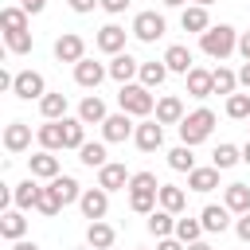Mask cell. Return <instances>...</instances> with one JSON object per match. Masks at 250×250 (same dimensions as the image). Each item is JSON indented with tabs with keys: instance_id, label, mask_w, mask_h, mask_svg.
<instances>
[{
	"instance_id": "cell-1",
	"label": "cell",
	"mask_w": 250,
	"mask_h": 250,
	"mask_svg": "<svg viewBox=\"0 0 250 250\" xmlns=\"http://www.w3.org/2000/svg\"><path fill=\"white\" fill-rule=\"evenodd\" d=\"M160 203V184H156V172H133L129 180V207L137 215H152Z\"/></svg>"
},
{
	"instance_id": "cell-2",
	"label": "cell",
	"mask_w": 250,
	"mask_h": 250,
	"mask_svg": "<svg viewBox=\"0 0 250 250\" xmlns=\"http://www.w3.org/2000/svg\"><path fill=\"white\" fill-rule=\"evenodd\" d=\"M199 47L207 59H227L230 51H238V31L230 23H211L203 35H199Z\"/></svg>"
},
{
	"instance_id": "cell-3",
	"label": "cell",
	"mask_w": 250,
	"mask_h": 250,
	"mask_svg": "<svg viewBox=\"0 0 250 250\" xmlns=\"http://www.w3.org/2000/svg\"><path fill=\"white\" fill-rule=\"evenodd\" d=\"M117 105H121L129 117H148V113L156 109V98H152V90H148L145 82H125L121 94H117Z\"/></svg>"
},
{
	"instance_id": "cell-4",
	"label": "cell",
	"mask_w": 250,
	"mask_h": 250,
	"mask_svg": "<svg viewBox=\"0 0 250 250\" xmlns=\"http://www.w3.org/2000/svg\"><path fill=\"white\" fill-rule=\"evenodd\" d=\"M176 129H180V141L195 148V145H203V141L211 137V129H215V113H211L207 105H199V109H191Z\"/></svg>"
},
{
	"instance_id": "cell-5",
	"label": "cell",
	"mask_w": 250,
	"mask_h": 250,
	"mask_svg": "<svg viewBox=\"0 0 250 250\" xmlns=\"http://www.w3.org/2000/svg\"><path fill=\"white\" fill-rule=\"evenodd\" d=\"M164 31H168V23H164L160 12H137V20H133V35H137L141 43H156Z\"/></svg>"
},
{
	"instance_id": "cell-6",
	"label": "cell",
	"mask_w": 250,
	"mask_h": 250,
	"mask_svg": "<svg viewBox=\"0 0 250 250\" xmlns=\"http://www.w3.org/2000/svg\"><path fill=\"white\" fill-rule=\"evenodd\" d=\"M137 133V125L129 121V113L121 109V113H109L105 121H102V141L105 145H121V141H129Z\"/></svg>"
},
{
	"instance_id": "cell-7",
	"label": "cell",
	"mask_w": 250,
	"mask_h": 250,
	"mask_svg": "<svg viewBox=\"0 0 250 250\" xmlns=\"http://www.w3.org/2000/svg\"><path fill=\"white\" fill-rule=\"evenodd\" d=\"M12 94H16L20 102H31V98L39 102V98L47 94V82H43V74H39V70H20V74H16V86H12Z\"/></svg>"
},
{
	"instance_id": "cell-8",
	"label": "cell",
	"mask_w": 250,
	"mask_h": 250,
	"mask_svg": "<svg viewBox=\"0 0 250 250\" xmlns=\"http://www.w3.org/2000/svg\"><path fill=\"white\" fill-rule=\"evenodd\" d=\"M55 59H59V62H82V59H86V39L74 35V31L59 35V39H55Z\"/></svg>"
},
{
	"instance_id": "cell-9",
	"label": "cell",
	"mask_w": 250,
	"mask_h": 250,
	"mask_svg": "<svg viewBox=\"0 0 250 250\" xmlns=\"http://www.w3.org/2000/svg\"><path fill=\"white\" fill-rule=\"evenodd\" d=\"M78 207H82V215L94 223V219H105V211H109V191L105 188H86L82 191V199H78Z\"/></svg>"
},
{
	"instance_id": "cell-10",
	"label": "cell",
	"mask_w": 250,
	"mask_h": 250,
	"mask_svg": "<svg viewBox=\"0 0 250 250\" xmlns=\"http://www.w3.org/2000/svg\"><path fill=\"white\" fill-rule=\"evenodd\" d=\"M105 74H109V66H102V62H94V59H82V62H74V82H78L82 90H98Z\"/></svg>"
},
{
	"instance_id": "cell-11",
	"label": "cell",
	"mask_w": 250,
	"mask_h": 250,
	"mask_svg": "<svg viewBox=\"0 0 250 250\" xmlns=\"http://www.w3.org/2000/svg\"><path fill=\"white\" fill-rule=\"evenodd\" d=\"M230 207L227 203H207L203 211H199V223H203V230H211V234H223L227 227H230Z\"/></svg>"
},
{
	"instance_id": "cell-12",
	"label": "cell",
	"mask_w": 250,
	"mask_h": 250,
	"mask_svg": "<svg viewBox=\"0 0 250 250\" xmlns=\"http://www.w3.org/2000/svg\"><path fill=\"white\" fill-rule=\"evenodd\" d=\"M133 141H137L141 152H156V148L164 145V125H160V121H141L137 133H133Z\"/></svg>"
},
{
	"instance_id": "cell-13",
	"label": "cell",
	"mask_w": 250,
	"mask_h": 250,
	"mask_svg": "<svg viewBox=\"0 0 250 250\" xmlns=\"http://www.w3.org/2000/svg\"><path fill=\"white\" fill-rule=\"evenodd\" d=\"M94 43H98V51H105V55H121V51H125V27L105 23V27L94 35Z\"/></svg>"
},
{
	"instance_id": "cell-14",
	"label": "cell",
	"mask_w": 250,
	"mask_h": 250,
	"mask_svg": "<svg viewBox=\"0 0 250 250\" xmlns=\"http://www.w3.org/2000/svg\"><path fill=\"white\" fill-rule=\"evenodd\" d=\"M184 78H188V94H191V98H211V94H215V74H211V70L191 66Z\"/></svg>"
},
{
	"instance_id": "cell-15",
	"label": "cell",
	"mask_w": 250,
	"mask_h": 250,
	"mask_svg": "<svg viewBox=\"0 0 250 250\" xmlns=\"http://www.w3.org/2000/svg\"><path fill=\"white\" fill-rule=\"evenodd\" d=\"M4 148L8 152H27L31 148V125L27 121H12L4 129Z\"/></svg>"
},
{
	"instance_id": "cell-16",
	"label": "cell",
	"mask_w": 250,
	"mask_h": 250,
	"mask_svg": "<svg viewBox=\"0 0 250 250\" xmlns=\"http://www.w3.org/2000/svg\"><path fill=\"white\" fill-rule=\"evenodd\" d=\"M129 172H125V164H102L98 168V188H105V191H121V188H129Z\"/></svg>"
},
{
	"instance_id": "cell-17",
	"label": "cell",
	"mask_w": 250,
	"mask_h": 250,
	"mask_svg": "<svg viewBox=\"0 0 250 250\" xmlns=\"http://www.w3.org/2000/svg\"><path fill=\"white\" fill-rule=\"evenodd\" d=\"M188 113H184V102L176 98V94H164L160 102H156V121L160 125H180Z\"/></svg>"
},
{
	"instance_id": "cell-18",
	"label": "cell",
	"mask_w": 250,
	"mask_h": 250,
	"mask_svg": "<svg viewBox=\"0 0 250 250\" xmlns=\"http://www.w3.org/2000/svg\"><path fill=\"white\" fill-rule=\"evenodd\" d=\"M137 74H141V62H137L133 55H125V51L113 55V62H109V78H117V82L125 86V82H133Z\"/></svg>"
},
{
	"instance_id": "cell-19",
	"label": "cell",
	"mask_w": 250,
	"mask_h": 250,
	"mask_svg": "<svg viewBox=\"0 0 250 250\" xmlns=\"http://www.w3.org/2000/svg\"><path fill=\"white\" fill-rule=\"evenodd\" d=\"M31 176H35V180H55V176H59V156H55L51 148H39V152L31 156Z\"/></svg>"
},
{
	"instance_id": "cell-20",
	"label": "cell",
	"mask_w": 250,
	"mask_h": 250,
	"mask_svg": "<svg viewBox=\"0 0 250 250\" xmlns=\"http://www.w3.org/2000/svg\"><path fill=\"white\" fill-rule=\"evenodd\" d=\"M188 188L199 191V195L215 191V188H219V168H215V164H211V168H191V172H188Z\"/></svg>"
},
{
	"instance_id": "cell-21",
	"label": "cell",
	"mask_w": 250,
	"mask_h": 250,
	"mask_svg": "<svg viewBox=\"0 0 250 250\" xmlns=\"http://www.w3.org/2000/svg\"><path fill=\"white\" fill-rule=\"evenodd\" d=\"M0 234H4L8 242H16V238H23V234H27L23 207H16V211H4V215H0Z\"/></svg>"
},
{
	"instance_id": "cell-22",
	"label": "cell",
	"mask_w": 250,
	"mask_h": 250,
	"mask_svg": "<svg viewBox=\"0 0 250 250\" xmlns=\"http://www.w3.org/2000/svg\"><path fill=\"white\" fill-rule=\"evenodd\" d=\"M180 27H184V31H195V35H203V31L211 27V16H207V8H203V4H191V8H184V16H180Z\"/></svg>"
},
{
	"instance_id": "cell-23",
	"label": "cell",
	"mask_w": 250,
	"mask_h": 250,
	"mask_svg": "<svg viewBox=\"0 0 250 250\" xmlns=\"http://www.w3.org/2000/svg\"><path fill=\"white\" fill-rule=\"evenodd\" d=\"M39 145L43 148H51V152H59V148H66V129H62V121H47V125H39Z\"/></svg>"
},
{
	"instance_id": "cell-24",
	"label": "cell",
	"mask_w": 250,
	"mask_h": 250,
	"mask_svg": "<svg viewBox=\"0 0 250 250\" xmlns=\"http://www.w3.org/2000/svg\"><path fill=\"white\" fill-rule=\"evenodd\" d=\"M113 227L109 223H102V219H94L90 227H86V246H94V250H109L113 246Z\"/></svg>"
},
{
	"instance_id": "cell-25",
	"label": "cell",
	"mask_w": 250,
	"mask_h": 250,
	"mask_svg": "<svg viewBox=\"0 0 250 250\" xmlns=\"http://www.w3.org/2000/svg\"><path fill=\"white\" fill-rule=\"evenodd\" d=\"M164 66H168V70H176V74H188L195 62H191V51H188L184 43H172V47L164 51Z\"/></svg>"
},
{
	"instance_id": "cell-26",
	"label": "cell",
	"mask_w": 250,
	"mask_h": 250,
	"mask_svg": "<svg viewBox=\"0 0 250 250\" xmlns=\"http://www.w3.org/2000/svg\"><path fill=\"white\" fill-rule=\"evenodd\" d=\"M51 191H55V195L62 199V207H66V203H78V199H82V188H78V180H74V176H62V172H59V176L51 180Z\"/></svg>"
},
{
	"instance_id": "cell-27",
	"label": "cell",
	"mask_w": 250,
	"mask_h": 250,
	"mask_svg": "<svg viewBox=\"0 0 250 250\" xmlns=\"http://www.w3.org/2000/svg\"><path fill=\"white\" fill-rule=\"evenodd\" d=\"M223 203H227L234 215H246V211H250V188H246V184H227Z\"/></svg>"
},
{
	"instance_id": "cell-28",
	"label": "cell",
	"mask_w": 250,
	"mask_h": 250,
	"mask_svg": "<svg viewBox=\"0 0 250 250\" xmlns=\"http://www.w3.org/2000/svg\"><path fill=\"white\" fill-rule=\"evenodd\" d=\"M78 117H82L86 125H102L109 113H105V102H102L98 94H90V98H82V105H78Z\"/></svg>"
},
{
	"instance_id": "cell-29",
	"label": "cell",
	"mask_w": 250,
	"mask_h": 250,
	"mask_svg": "<svg viewBox=\"0 0 250 250\" xmlns=\"http://www.w3.org/2000/svg\"><path fill=\"white\" fill-rule=\"evenodd\" d=\"M12 191H16V207H23V211H27V207H35V203H39V195H43V188L35 184V176L20 180V184H16Z\"/></svg>"
},
{
	"instance_id": "cell-30",
	"label": "cell",
	"mask_w": 250,
	"mask_h": 250,
	"mask_svg": "<svg viewBox=\"0 0 250 250\" xmlns=\"http://www.w3.org/2000/svg\"><path fill=\"white\" fill-rule=\"evenodd\" d=\"M160 207L172 211V215H180V211L188 207V191L176 188V184H160Z\"/></svg>"
},
{
	"instance_id": "cell-31",
	"label": "cell",
	"mask_w": 250,
	"mask_h": 250,
	"mask_svg": "<svg viewBox=\"0 0 250 250\" xmlns=\"http://www.w3.org/2000/svg\"><path fill=\"white\" fill-rule=\"evenodd\" d=\"M39 113L47 121H62L66 117V94H43L39 98Z\"/></svg>"
},
{
	"instance_id": "cell-32",
	"label": "cell",
	"mask_w": 250,
	"mask_h": 250,
	"mask_svg": "<svg viewBox=\"0 0 250 250\" xmlns=\"http://www.w3.org/2000/svg\"><path fill=\"white\" fill-rule=\"evenodd\" d=\"M148 234H156V238H168V234H176V219H172V211L156 207V211L148 215Z\"/></svg>"
},
{
	"instance_id": "cell-33",
	"label": "cell",
	"mask_w": 250,
	"mask_h": 250,
	"mask_svg": "<svg viewBox=\"0 0 250 250\" xmlns=\"http://www.w3.org/2000/svg\"><path fill=\"white\" fill-rule=\"evenodd\" d=\"M78 160H82L86 168H102V164H109V160H105V141H86V145L78 148Z\"/></svg>"
},
{
	"instance_id": "cell-34",
	"label": "cell",
	"mask_w": 250,
	"mask_h": 250,
	"mask_svg": "<svg viewBox=\"0 0 250 250\" xmlns=\"http://www.w3.org/2000/svg\"><path fill=\"white\" fill-rule=\"evenodd\" d=\"M238 160H242V148H234V145H227V141H223V145H219V148L211 152V164H215L219 172H227V168H234Z\"/></svg>"
},
{
	"instance_id": "cell-35",
	"label": "cell",
	"mask_w": 250,
	"mask_h": 250,
	"mask_svg": "<svg viewBox=\"0 0 250 250\" xmlns=\"http://www.w3.org/2000/svg\"><path fill=\"white\" fill-rule=\"evenodd\" d=\"M27 16H31L27 8H4L0 12V27L4 31H27Z\"/></svg>"
},
{
	"instance_id": "cell-36",
	"label": "cell",
	"mask_w": 250,
	"mask_h": 250,
	"mask_svg": "<svg viewBox=\"0 0 250 250\" xmlns=\"http://www.w3.org/2000/svg\"><path fill=\"white\" fill-rule=\"evenodd\" d=\"M137 78H141L148 90H156V86L168 78V66H164V59H160V62H141V74H137Z\"/></svg>"
},
{
	"instance_id": "cell-37",
	"label": "cell",
	"mask_w": 250,
	"mask_h": 250,
	"mask_svg": "<svg viewBox=\"0 0 250 250\" xmlns=\"http://www.w3.org/2000/svg\"><path fill=\"white\" fill-rule=\"evenodd\" d=\"M62 129H66V148H82L86 145V121L82 117H62Z\"/></svg>"
},
{
	"instance_id": "cell-38",
	"label": "cell",
	"mask_w": 250,
	"mask_h": 250,
	"mask_svg": "<svg viewBox=\"0 0 250 250\" xmlns=\"http://www.w3.org/2000/svg\"><path fill=\"white\" fill-rule=\"evenodd\" d=\"M168 168H172V172H191V168H195L191 145H176V148L168 152Z\"/></svg>"
},
{
	"instance_id": "cell-39",
	"label": "cell",
	"mask_w": 250,
	"mask_h": 250,
	"mask_svg": "<svg viewBox=\"0 0 250 250\" xmlns=\"http://www.w3.org/2000/svg\"><path fill=\"white\" fill-rule=\"evenodd\" d=\"M227 117H234V121H250V94H230L227 98Z\"/></svg>"
},
{
	"instance_id": "cell-40",
	"label": "cell",
	"mask_w": 250,
	"mask_h": 250,
	"mask_svg": "<svg viewBox=\"0 0 250 250\" xmlns=\"http://www.w3.org/2000/svg\"><path fill=\"white\" fill-rule=\"evenodd\" d=\"M211 74H215V94H227V98H230V94L238 90V74H234V70H227V66H215Z\"/></svg>"
},
{
	"instance_id": "cell-41",
	"label": "cell",
	"mask_w": 250,
	"mask_h": 250,
	"mask_svg": "<svg viewBox=\"0 0 250 250\" xmlns=\"http://www.w3.org/2000/svg\"><path fill=\"white\" fill-rule=\"evenodd\" d=\"M199 234H203V223L199 219H176V238L188 246V242H199Z\"/></svg>"
},
{
	"instance_id": "cell-42",
	"label": "cell",
	"mask_w": 250,
	"mask_h": 250,
	"mask_svg": "<svg viewBox=\"0 0 250 250\" xmlns=\"http://www.w3.org/2000/svg\"><path fill=\"white\" fill-rule=\"evenodd\" d=\"M4 47L12 55H27L31 51V31H4Z\"/></svg>"
},
{
	"instance_id": "cell-43",
	"label": "cell",
	"mask_w": 250,
	"mask_h": 250,
	"mask_svg": "<svg viewBox=\"0 0 250 250\" xmlns=\"http://www.w3.org/2000/svg\"><path fill=\"white\" fill-rule=\"evenodd\" d=\"M35 211H39V215H47V219H55V215L62 211V199H59V195L51 191V184L43 188V195H39V203H35Z\"/></svg>"
},
{
	"instance_id": "cell-44",
	"label": "cell",
	"mask_w": 250,
	"mask_h": 250,
	"mask_svg": "<svg viewBox=\"0 0 250 250\" xmlns=\"http://www.w3.org/2000/svg\"><path fill=\"white\" fill-rule=\"evenodd\" d=\"M66 4H70V12H78V16H86V12H94V8L102 4V0H66Z\"/></svg>"
},
{
	"instance_id": "cell-45",
	"label": "cell",
	"mask_w": 250,
	"mask_h": 250,
	"mask_svg": "<svg viewBox=\"0 0 250 250\" xmlns=\"http://www.w3.org/2000/svg\"><path fill=\"white\" fill-rule=\"evenodd\" d=\"M234 234H238L242 242H250V211H246V215H238V223H234Z\"/></svg>"
},
{
	"instance_id": "cell-46",
	"label": "cell",
	"mask_w": 250,
	"mask_h": 250,
	"mask_svg": "<svg viewBox=\"0 0 250 250\" xmlns=\"http://www.w3.org/2000/svg\"><path fill=\"white\" fill-rule=\"evenodd\" d=\"M102 8H105L109 16H121V12L129 8V0H102Z\"/></svg>"
},
{
	"instance_id": "cell-47",
	"label": "cell",
	"mask_w": 250,
	"mask_h": 250,
	"mask_svg": "<svg viewBox=\"0 0 250 250\" xmlns=\"http://www.w3.org/2000/svg\"><path fill=\"white\" fill-rule=\"evenodd\" d=\"M156 250H188V246H184L180 238H172V234H168V238H160V242H156Z\"/></svg>"
},
{
	"instance_id": "cell-48",
	"label": "cell",
	"mask_w": 250,
	"mask_h": 250,
	"mask_svg": "<svg viewBox=\"0 0 250 250\" xmlns=\"http://www.w3.org/2000/svg\"><path fill=\"white\" fill-rule=\"evenodd\" d=\"M238 55L250 62V31H242V35H238Z\"/></svg>"
},
{
	"instance_id": "cell-49",
	"label": "cell",
	"mask_w": 250,
	"mask_h": 250,
	"mask_svg": "<svg viewBox=\"0 0 250 250\" xmlns=\"http://www.w3.org/2000/svg\"><path fill=\"white\" fill-rule=\"evenodd\" d=\"M20 8H27L31 16H39V12L47 8V0H20Z\"/></svg>"
},
{
	"instance_id": "cell-50",
	"label": "cell",
	"mask_w": 250,
	"mask_h": 250,
	"mask_svg": "<svg viewBox=\"0 0 250 250\" xmlns=\"http://www.w3.org/2000/svg\"><path fill=\"white\" fill-rule=\"evenodd\" d=\"M238 86H246V90H250V62H242V66H238Z\"/></svg>"
},
{
	"instance_id": "cell-51",
	"label": "cell",
	"mask_w": 250,
	"mask_h": 250,
	"mask_svg": "<svg viewBox=\"0 0 250 250\" xmlns=\"http://www.w3.org/2000/svg\"><path fill=\"white\" fill-rule=\"evenodd\" d=\"M12 250H39V246H35V242H27V238H16V242H12Z\"/></svg>"
},
{
	"instance_id": "cell-52",
	"label": "cell",
	"mask_w": 250,
	"mask_h": 250,
	"mask_svg": "<svg viewBox=\"0 0 250 250\" xmlns=\"http://www.w3.org/2000/svg\"><path fill=\"white\" fill-rule=\"evenodd\" d=\"M188 250H211V242H203V238H199V242H188Z\"/></svg>"
},
{
	"instance_id": "cell-53",
	"label": "cell",
	"mask_w": 250,
	"mask_h": 250,
	"mask_svg": "<svg viewBox=\"0 0 250 250\" xmlns=\"http://www.w3.org/2000/svg\"><path fill=\"white\" fill-rule=\"evenodd\" d=\"M160 4H164V8H184L188 0H160Z\"/></svg>"
},
{
	"instance_id": "cell-54",
	"label": "cell",
	"mask_w": 250,
	"mask_h": 250,
	"mask_svg": "<svg viewBox=\"0 0 250 250\" xmlns=\"http://www.w3.org/2000/svg\"><path fill=\"white\" fill-rule=\"evenodd\" d=\"M242 164H250V141L242 145Z\"/></svg>"
},
{
	"instance_id": "cell-55",
	"label": "cell",
	"mask_w": 250,
	"mask_h": 250,
	"mask_svg": "<svg viewBox=\"0 0 250 250\" xmlns=\"http://www.w3.org/2000/svg\"><path fill=\"white\" fill-rule=\"evenodd\" d=\"M191 4H203V8H211V4H215V0H191Z\"/></svg>"
},
{
	"instance_id": "cell-56",
	"label": "cell",
	"mask_w": 250,
	"mask_h": 250,
	"mask_svg": "<svg viewBox=\"0 0 250 250\" xmlns=\"http://www.w3.org/2000/svg\"><path fill=\"white\" fill-rule=\"evenodd\" d=\"M86 250H94V246H86Z\"/></svg>"
}]
</instances>
